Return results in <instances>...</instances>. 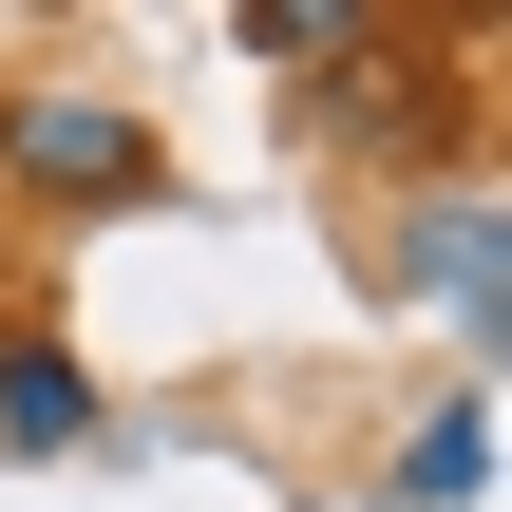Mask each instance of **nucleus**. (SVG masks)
<instances>
[{"label": "nucleus", "mask_w": 512, "mask_h": 512, "mask_svg": "<svg viewBox=\"0 0 512 512\" xmlns=\"http://www.w3.org/2000/svg\"><path fill=\"white\" fill-rule=\"evenodd\" d=\"M228 38H247V57H285V76H304V57H361V38H380V19H361V0H247V19H228Z\"/></svg>", "instance_id": "nucleus-5"}, {"label": "nucleus", "mask_w": 512, "mask_h": 512, "mask_svg": "<svg viewBox=\"0 0 512 512\" xmlns=\"http://www.w3.org/2000/svg\"><path fill=\"white\" fill-rule=\"evenodd\" d=\"M114 418H95V380H76V342H0V456H95Z\"/></svg>", "instance_id": "nucleus-3"}, {"label": "nucleus", "mask_w": 512, "mask_h": 512, "mask_svg": "<svg viewBox=\"0 0 512 512\" xmlns=\"http://www.w3.org/2000/svg\"><path fill=\"white\" fill-rule=\"evenodd\" d=\"M0 171H19L38 209H133V190H152V114L95 95V76H19V95H0Z\"/></svg>", "instance_id": "nucleus-1"}, {"label": "nucleus", "mask_w": 512, "mask_h": 512, "mask_svg": "<svg viewBox=\"0 0 512 512\" xmlns=\"http://www.w3.org/2000/svg\"><path fill=\"white\" fill-rule=\"evenodd\" d=\"M399 266H418V285H437L475 342L512 323V209H494V190H437V209H399Z\"/></svg>", "instance_id": "nucleus-2"}, {"label": "nucleus", "mask_w": 512, "mask_h": 512, "mask_svg": "<svg viewBox=\"0 0 512 512\" xmlns=\"http://www.w3.org/2000/svg\"><path fill=\"white\" fill-rule=\"evenodd\" d=\"M475 475H494V399L456 380L418 437H399V475H380V512H475Z\"/></svg>", "instance_id": "nucleus-4"}]
</instances>
